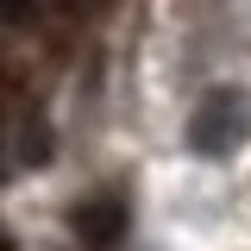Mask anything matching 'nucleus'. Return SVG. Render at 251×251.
I'll return each instance as SVG.
<instances>
[{"label": "nucleus", "mask_w": 251, "mask_h": 251, "mask_svg": "<svg viewBox=\"0 0 251 251\" xmlns=\"http://www.w3.org/2000/svg\"><path fill=\"white\" fill-rule=\"evenodd\" d=\"M0 251H13V239H6V232H0Z\"/></svg>", "instance_id": "obj_4"}, {"label": "nucleus", "mask_w": 251, "mask_h": 251, "mask_svg": "<svg viewBox=\"0 0 251 251\" xmlns=\"http://www.w3.org/2000/svg\"><path fill=\"white\" fill-rule=\"evenodd\" d=\"M251 138V94L232 88V82H220V88L201 94V107L188 113V151L220 163V157H232L239 145Z\"/></svg>", "instance_id": "obj_1"}, {"label": "nucleus", "mask_w": 251, "mask_h": 251, "mask_svg": "<svg viewBox=\"0 0 251 251\" xmlns=\"http://www.w3.org/2000/svg\"><path fill=\"white\" fill-rule=\"evenodd\" d=\"M69 226H75V239H82V245L107 251V245H120V239H126L132 207H126V195H120V188H100V195H82V201H75Z\"/></svg>", "instance_id": "obj_2"}, {"label": "nucleus", "mask_w": 251, "mask_h": 251, "mask_svg": "<svg viewBox=\"0 0 251 251\" xmlns=\"http://www.w3.org/2000/svg\"><path fill=\"white\" fill-rule=\"evenodd\" d=\"M0 25H38V0H0Z\"/></svg>", "instance_id": "obj_3"}]
</instances>
